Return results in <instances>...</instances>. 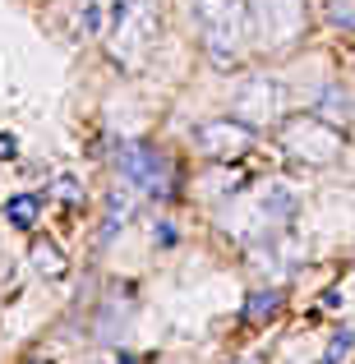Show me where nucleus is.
Returning <instances> with one entry per match:
<instances>
[{
    "label": "nucleus",
    "mask_w": 355,
    "mask_h": 364,
    "mask_svg": "<svg viewBox=\"0 0 355 364\" xmlns=\"http://www.w3.org/2000/svg\"><path fill=\"white\" fill-rule=\"evenodd\" d=\"M157 42V5L152 0H116L111 5V55L124 70H139Z\"/></svg>",
    "instance_id": "nucleus-2"
},
{
    "label": "nucleus",
    "mask_w": 355,
    "mask_h": 364,
    "mask_svg": "<svg viewBox=\"0 0 355 364\" xmlns=\"http://www.w3.org/2000/svg\"><path fill=\"white\" fill-rule=\"evenodd\" d=\"M14 157H18V139L0 129V161H14Z\"/></svg>",
    "instance_id": "nucleus-17"
},
{
    "label": "nucleus",
    "mask_w": 355,
    "mask_h": 364,
    "mask_svg": "<svg viewBox=\"0 0 355 364\" xmlns=\"http://www.w3.org/2000/svg\"><path fill=\"white\" fill-rule=\"evenodd\" d=\"M134 213H139V189H129V185L120 180V185L107 194V217H102V240H111V235H116V231H120L124 222H129Z\"/></svg>",
    "instance_id": "nucleus-8"
},
{
    "label": "nucleus",
    "mask_w": 355,
    "mask_h": 364,
    "mask_svg": "<svg viewBox=\"0 0 355 364\" xmlns=\"http://www.w3.org/2000/svg\"><path fill=\"white\" fill-rule=\"evenodd\" d=\"M51 189H55V198H60V203H79V198H83V180L70 176V171H60V176L51 180Z\"/></svg>",
    "instance_id": "nucleus-13"
},
{
    "label": "nucleus",
    "mask_w": 355,
    "mask_h": 364,
    "mask_svg": "<svg viewBox=\"0 0 355 364\" xmlns=\"http://www.w3.org/2000/svg\"><path fill=\"white\" fill-rule=\"evenodd\" d=\"M116 171H120L124 185L139 189V194H148V198H166L171 185H176V171H171L166 152L152 148V143H120Z\"/></svg>",
    "instance_id": "nucleus-3"
},
{
    "label": "nucleus",
    "mask_w": 355,
    "mask_h": 364,
    "mask_svg": "<svg viewBox=\"0 0 355 364\" xmlns=\"http://www.w3.org/2000/svg\"><path fill=\"white\" fill-rule=\"evenodd\" d=\"M282 143L295 152V157H309V161H332L341 152V134L332 129V124H323L319 116H300V120H291L282 129Z\"/></svg>",
    "instance_id": "nucleus-6"
},
{
    "label": "nucleus",
    "mask_w": 355,
    "mask_h": 364,
    "mask_svg": "<svg viewBox=\"0 0 355 364\" xmlns=\"http://www.w3.org/2000/svg\"><path fill=\"white\" fill-rule=\"evenodd\" d=\"M332 23L355 28V0H337V5H332Z\"/></svg>",
    "instance_id": "nucleus-15"
},
{
    "label": "nucleus",
    "mask_w": 355,
    "mask_h": 364,
    "mask_svg": "<svg viewBox=\"0 0 355 364\" xmlns=\"http://www.w3.org/2000/svg\"><path fill=\"white\" fill-rule=\"evenodd\" d=\"M28 364H51V360H28Z\"/></svg>",
    "instance_id": "nucleus-19"
},
{
    "label": "nucleus",
    "mask_w": 355,
    "mask_h": 364,
    "mask_svg": "<svg viewBox=\"0 0 355 364\" xmlns=\"http://www.w3.org/2000/svg\"><path fill=\"white\" fill-rule=\"evenodd\" d=\"M28 258H33V272H37V277H46V282H60V277L70 272V263H65V249H60V245H51V240H37Z\"/></svg>",
    "instance_id": "nucleus-10"
},
{
    "label": "nucleus",
    "mask_w": 355,
    "mask_h": 364,
    "mask_svg": "<svg viewBox=\"0 0 355 364\" xmlns=\"http://www.w3.org/2000/svg\"><path fill=\"white\" fill-rule=\"evenodd\" d=\"M0 217H5L14 231H33L37 217H42V194H33V189H23V194H9L5 203H0Z\"/></svg>",
    "instance_id": "nucleus-9"
},
{
    "label": "nucleus",
    "mask_w": 355,
    "mask_h": 364,
    "mask_svg": "<svg viewBox=\"0 0 355 364\" xmlns=\"http://www.w3.org/2000/svg\"><path fill=\"white\" fill-rule=\"evenodd\" d=\"M254 139H258V129H254V124H245V120H235V116H217V120L194 124L198 152H203V157H213V161L245 157V152L254 148Z\"/></svg>",
    "instance_id": "nucleus-4"
},
{
    "label": "nucleus",
    "mask_w": 355,
    "mask_h": 364,
    "mask_svg": "<svg viewBox=\"0 0 355 364\" xmlns=\"http://www.w3.org/2000/svg\"><path fill=\"white\" fill-rule=\"evenodd\" d=\"M355 346V337H351V332H337V337H332V346H328V360H323V364H332V360H341V355H346V350Z\"/></svg>",
    "instance_id": "nucleus-16"
},
{
    "label": "nucleus",
    "mask_w": 355,
    "mask_h": 364,
    "mask_svg": "<svg viewBox=\"0 0 355 364\" xmlns=\"http://www.w3.org/2000/svg\"><path fill=\"white\" fill-rule=\"evenodd\" d=\"M194 23H198V42L203 55L217 70H231L245 55V5L240 0H194Z\"/></svg>",
    "instance_id": "nucleus-1"
},
{
    "label": "nucleus",
    "mask_w": 355,
    "mask_h": 364,
    "mask_svg": "<svg viewBox=\"0 0 355 364\" xmlns=\"http://www.w3.org/2000/svg\"><path fill=\"white\" fill-rule=\"evenodd\" d=\"M249 18L263 46H291L304 28V5L300 0H254Z\"/></svg>",
    "instance_id": "nucleus-5"
},
{
    "label": "nucleus",
    "mask_w": 355,
    "mask_h": 364,
    "mask_svg": "<svg viewBox=\"0 0 355 364\" xmlns=\"http://www.w3.org/2000/svg\"><path fill=\"white\" fill-rule=\"evenodd\" d=\"M231 111H235V120L240 116H249V120H277L286 111V88H282V79H267V74H254V79H245L235 88V97H231ZM245 120V124H249Z\"/></svg>",
    "instance_id": "nucleus-7"
},
{
    "label": "nucleus",
    "mask_w": 355,
    "mask_h": 364,
    "mask_svg": "<svg viewBox=\"0 0 355 364\" xmlns=\"http://www.w3.org/2000/svg\"><path fill=\"white\" fill-rule=\"evenodd\" d=\"M277 309H282V291H258V295H249L245 318H249V323H267Z\"/></svg>",
    "instance_id": "nucleus-12"
},
{
    "label": "nucleus",
    "mask_w": 355,
    "mask_h": 364,
    "mask_svg": "<svg viewBox=\"0 0 355 364\" xmlns=\"http://www.w3.org/2000/svg\"><path fill=\"white\" fill-rule=\"evenodd\" d=\"M235 364H263V360H258V355H245V360H235Z\"/></svg>",
    "instance_id": "nucleus-18"
},
{
    "label": "nucleus",
    "mask_w": 355,
    "mask_h": 364,
    "mask_svg": "<svg viewBox=\"0 0 355 364\" xmlns=\"http://www.w3.org/2000/svg\"><path fill=\"white\" fill-rule=\"evenodd\" d=\"M346 111H351V102L341 97V88H323V97H319V107H314V116L337 129V124H346Z\"/></svg>",
    "instance_id": "nucleus-11"
},
{
    "label": "nucleus",
    "mask_w": 355,
    "mask_h": 364,
    "mask_svg": "<svg viewBox=\"0 0 355 364\" xmlns=\"http://www.w3.org/2000/svg\"><path fill=\"white\" fill-rule=\"evenodd\" d=\"M74 23H79L88 37H97V33H102V5H97V0H83L79 14H74Z\"/></svg>",
    "instance_id": "nucleus-14"
}]
</instances>
